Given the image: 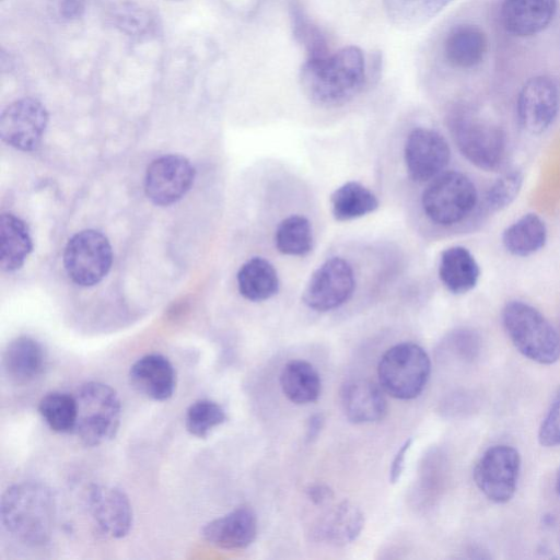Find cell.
<instances>
[{
    "instance_id": "obj_38",
    "label": "cell",
    "mask_w": 560,
    "mask_h": 560,
    "mask_svg": "<svg viewBox=\"0 0 560 560\" xmlns=\"http://www.w3.org/2000/svg\"><path fill=\"white\" fill-rule=\"evenodd\" d=\"M412 439L406 440L402 445L398 448L396 455L393 458L392 466L389 469V480L392 483H396L402 474L405 467V459L407 453L411 446Z\"/></svg>"
},
{
    "instance_id": "obj_35",
    "label": "cell",
    "mask_w": 560,
    "mask_h": 560,
    "mask_svg": "<svg viewBox=\"0 0 560 560\" xmlns=\"http://www.w3.org/2000/svg\"><path fill=\"white\" fill-rule=\"evenodd\" d=\"M117 27L127 34L141 36L150 33L153 27V16L137 4H120L114 14Z\"/></svg>"
},
{
    "instance_id": "obj_14",
    "label": "cell",
    "mask_w": 560,
    "mask_h": 560,
    "mask_svg": "<svg viewBox=\"0 0 560 560\" xmlns=\"http://www.w3.org/2000/svg\"><path fill=\"white\" fill-rule=\"evenodd\" d=\"M404 156L409 177L416 183H424L442 173L450 162L451 150L438 131L415 128L406 139Z\"/></svg>"
},
{
    "instance_id": "obj_30",
    "label": "cell",
    "mask_w": 560,
    "mask_h": 560,
    "mask_svg": "<svg viewBox=\"0 0 560 560\" xmlns=\"http://www.w3.org/2000/svg\"><path fill=\"white\" fill-rule=\"evenodd\" d=\"M313 243L312 225L303 215H290L277 226L275 244L283 255H307L313 248Z\"/></svg>"
},
{
    "instance_id": "obj_7",
    "label": "cell",
    "mask_w": 560,
    "mask_h": 560,
    "mask_svg": "<svg viewBox=\"0 0 560 560\" xmlns=\"http://www.w3.org/2000/svg\"><path fill=\"white\" fill-rule=\"evenodd\" d=\"M477 189L468 176L456 171L438 175L421 197L425 215L434 223L448 226L465 220L477 203Z\"/></svg>"
},
{
    "instance_id": "obj_19",
    "label": "cell",
    "mask_w": 560,
    "mask_h": 560,
    "mask_svg": "<svg viewBox=\"0 0 560 560\" xmlns=\"http://www.w3.org/2000/svg\"><path fill=\"white\" fill-rule=\"evenodd\" d=\"M381 386L369 380H352L341 389V406L347 419L355 424L382 420L387 402Z\"/></svg>"
},
{
    "instance_id": "obj_9",
    "label": "cell",
    "mask_w": 560,
    "mask_h": 560,
    "mask_svg": "<svg viewBox=\"0 0 560 560\" xmlns=\"http://www.w3.org/2000/svg\"><path fill=\"white\" fill-rule=\"evenodd\" d=\"M521 456L510 445L489 447L474 468V480L487 499L494 503L509 502L517 488Z\"/></svg>"
},
{
    "instance_id": "obj_12",
    "label": "cell",
    "mask_w": 560,
    "mask_h": 560,
    "mask_svg": "<svg viewBox=\"0 0 560 560\" xmlns=\"http://www.w3.org/2000/svg\"><path fill=\"white\" fill-rule=\"evenodd\" d=\"M195 175V167L185 156L162 155L152 161L147 168L145 195L156 206H171L189 191Z\"/></svg>"
},
{
    "instance_id": "obj_4",
    "label": "cell",
    "mask_w": 560,
    "mask_h": 560,
    "mask_svg": "<svg viewBox=\"0 0 560 560\" xmlns=\"http://www.w3.org/2000/svg\"><path fill=\"white\" fill-rule=\"evenodd\" d=\"M77 422L73 432L85 446H97L112 440L119 428L120 399L110 386L88 382L78 388Z\"/></svg>"
},
{
    "instance_id": "obj_42",
    "label": "cell",
    "mask_w": 560,
    "mask_h": 560,
    "mask_svg": "<svg viewBox=\"0 0 560 560\" xmlns=\"http://www.w3.org/2000/svg\"><path fill=\"white\" fill-rule=\"evenodd\" d=\"M172 1H180V0H172Z\"/></svg>"
},
{
    "instance_id": "obj_37",
    "label": "cell",
    "mask_w": 560,
    "mask_h": 560,
    "mask_svg": "<svg viewBox=\"0 0 560 560\" xmlns=\"http://www.w3.org/2000/svg\"><path fill=\"white\" fill-rule=\"evenodd\" d=\"M52 18L60 22H73L85 12L86 0H47Z\"/></svg>"
},
{
    "instance_id": "obj_21",
    "label": "cell",
    "mask_w": 560,
    "mask_h": 560,
    "mask_svg": "<svg viewBox=\"0 0 560 560\" xmlns=\"http://www.w3.org/2000/svg\"><path fill=\"white\" fill-rule=\"evenodd\" d=\"M439 277L451 293L465 294L477 285L480 268L466 247L452 246L441 254Z\"/></svg>"
},
{
    "instance_id": "obj_34",
    "label": "cell",
    "mask_w": 560,
    "mask_h": 560,
    "mask_svg": "<svg viewBox=\"0 0 560 560\" xmlns=\"http://www.w3.org/2000/svg\"><path fill=\"white\" fill-rule=\"evenodd\" d=\"M292 20L294 36L304 45L307 51V59H317L329 55L326 40L320 31L303 13L295 10Z\"/></svg>"
},
{
    "instance_id": "obj_27",
    "label": "cell",
    "mask_w": 560,
    "mask_h": 560,
    "mask_svg": "<svg viewBox=\"0 0 560 560\" xmlns=\"http://www.w3.org/2000/svg\"><path fill=\"white\" fill-rule=\"evenodd\" d=\"M547 241V229L536 213H526L508 226L502 234L505 249L518 257L540 250Z\"/></svg>"
},
{
    "instance_id": "obj_29",
    "label": "cell",
    "mask_w": 560,
    "mask_h": 560,
    "mask_svg": "<svg viewBox=\"0 0 560 560\" xmlns=\"http://www.w3.org/2000/svg\"><path fill=\"white\" fill-rule=\"evenodd\" d=\"M454 0H383L388 20L398 28L420 27Z\"/></svg>"
},
{
    "instance_id": "obj_20",
    "label": "cell",
    "mask_w": 560,
    "mask_h": 560,
    "mask_svg": "<svg viewBox=\"0 0 560 560\" xmlns=\"http://www.w3.org/2000/svg\"><path fill=\"white\" fill-rule=\"evenodd\" d=\"M2 363L9 378L24 385L40 376L45 369L46 355L43 346L36 339L21 336L7 346Z\"/></svg>"
},
{
    "instance_id": "obj_11",
    "label": "cell",
    "mask_w": 560,
    "mask_h": 560,
    "mask_svg": "<svg viewBox=\"0 0 560 560\" xmlns=\"http://www.w3.org/2000/svg\"><path fill=\"white\" fill-rule=\"evenodd\" d=\"M48 119V112L38 100L33 97L15 100L1 113V140L20 151H34L43 140Z\"/></svg>"
},
{
    "instance_id": "obj_1",
    "label": "cell",
    "mask_w": 560,
    "mask_h": 560,
    "mask_svg": "<svg viewBox=\"0 0 560 560\" xmlns=\"http://www.w3.org/2000/svg\"><path fill=\"white\" fill-rule=\"evenodd\" d=\"M363 52L348 46L317 59H307L301 69L300 81L304 94L319 106H341L363 89L366 82Z\"/></svg>"
},
{
    "instance_id": "obj_17",
    "label": "cell",
    "mask_w": 560,
    "mask_h": 560,
    "mask_svg": "<svg viewBox=\"0 0 560 560\" xmlns=\"http://www.w3.org/2000/svg\"><path fill=\"white\" fill-rule=\"evenodd\" d=\"M131 386L155 401L170 399L176 386V373L167 358L152 353L138 359L130 368Z\"/></svg>"
},
{
    "instance_id": "obj_28",
    "label": "cell",
    "mask_w": 560,
    "mask_h": 560,
    "mask_svg": "<svg viewBox=\"0 0 560 560\" xmlns=\"http://www.w3.org/2000/svg\"><path fill=\"white\" fill-rule=\"evenodd\" d=\"M332 217L340 222L354 220L378 208L376 196L358 182H347L330 196Z\"/></svg>"
},
{
    "instance_id": "obj_8",
    "label": "cell",
    "mask_w": 560,
    "mask_h": 560,
    "mask_svg": "<svg viewBox=\"0 0 560 560\" xmlns=\"http://www.w3.org/2000/svg\"><path fill=\"white\" fill-rule=\"evenodd\" d=\"M113 250L108 238L96 230L74 234L63 252V266L69 278L81 287L101 282L110 270Z\"/></svg>"
},
{
    "instance_id": "obj_22",
    "label": "cell",
    "mask_w": 560,
    "mask_h": 560,
    "mask_svg": "<svg viewBox=\"0 0 560 560\" xmlns=\"http://www.w3.org/2000/svg\"><path fill=\"white\" fill-rule=\"evenodd\" d=\"M364 516L354 504L343 501L332 508L314 527L317 540L335 546H345L360 535Z\"/></svg>"
},
{
    "instance_id": "obj_15",
    "label": "cell",
    "mask_w": 560,
    "mask_h": 560,
    "mask_svg": "<svg viewBox=\"0 0 560 560\" xmlns=\"http://www.w3.org/2000/svg\"><path fill=\"white\" fill-rule=\"evenodd\" d=\"M89 511L95 523L113 538L125 537L132 526V509L126 493L112 486H92Z\"/></svg>"
},
{
    "instance_id": "obj_5",
    "label": "cell",
    "mask_w": 560,
    "mask_h": 560,
    "mask_svg": "<svg viewBox=\"0 0 560 560\" xmlns=\"http://www.w3.org/2000/svg\"><path fill=\"white\" fill-rule=\"evenodd\" d=\"M431 373L425 350L413 342H400L387 349L377 365L378 383L389 396L409 400L424 389Z\"/></svg>"
},
{
    "instance_id": "obj_33",
    "label": "cell",
    "mask_w": 560,
    "mask_h": 560,
    "mask_svg": "<svg viewBox=\"0 0 560 560\" xmlns=\"http://www.w3.org/2000/svg\"><path fill=\"white\" fill-rule=\"evenodd\" d=\"M523 184V174L517 170L499 177L486 194V206L492 211L509 207L517 197Z\"/></svg>"
},
{
    "instance_id": "obj_18",
    "label": "cell",
    "mask_w": 560,
    "mask_h": 560,
    "mask_svg": "<svg viewBox=\"0 0 560 560\" xmlns=\"http://www.w3.org/2000/svg\"><path fill=\"white\" fill-rule=\"evenodd\" d=\"M557 0H504L501 21L504 30L518 37H528L545 30L552 21Z\"/></svg>"
},
{
    "instance_id": "obj_24",
    "label": "cell",
    "mask_w": 560,
    "mask_h": 560,
    "mask_svg": "<svg viewBox=\"0 0 560 560\" xmlns=\"http://www.w3.org/2000/svg\"><path fill=\"white\" fill-rule=\"evenodd\" d=\"M0 243V266L8 272L20 269L33 249L27 224L13 213L1 214Z\"/></svg>"
},
{
    "instance_id": "obj_26",
    "label": "cell",
    "mask_w": 560,
    "mask_h": 560,
    "mask_svg": "<svg viewBox=\"0 0 560 560\" xmlns=\"http://www.w3.org/2000/svg\"><path fill=\"white\" fill-rule=\"evenodd\" d=\"M236 278L241 295L248 301H266L279 291L277 270L262 257H253L245 261Z\"/></svg>"
},
{
    "instance_id": "obj_31",
    "label": "cell",
    "mask_w": 560,
    "mask_h": 560,
    "mask_svg": "<svg viewBox=\"0 0 560 560\" xmlns=\"http://www.w3.org/2000/svg\"><path fill=\"white\" fill-rule=\"evenodd\" d=\"M38 411L52 431L73 432L77 422L74 396L60 392L48 393L39 400Z\"/></svg>"
},
{
    "instance_id": "obj_40",
    "label": "cell",
    "mask_w": 560,
    "mask_h": 560,
    "mask_svg": "<svg viewBox=\"0 0 560 560\" xmlns=\"http://www.w3.org/2000/svg\"><path fill=\"white\" fill-rule=\"evenodd\" d=\"M323 423H324V419H323L322 415L317 413L310 418L308 424H307V434H306L307 440H313L318 435V433L323 427Z\"/></svg>"
},
{
    "instance_id": "obj_10",
    "label": "cell",
    "mask_w": 560,
    "mask_h": 560,
    "mask_svg": "<svg viewBox=\"0 0 560 560\" xmlns=\"http://www.w3.org/2000/svg\"><path fill=\"white\" fill-rule=\"evenodd\" d=\"M354 287L351 265L341 257H331L311 275L302 300L316 312H328L345 304L351 298Z\"/></svg>"
},
{
    "instance_id": "obj_32",
    "label": "cell",
    "mask_w": 560,
    "mask_h": 560,
    "mask_svg": "<svg viewBox=\"0 0 560 560\" xmlns=\"http://www.w3.org/2000/svg\"><path fill=\"white\" fill-rule=\"evenodd\" d=\"M225 420V411L219 404L209 399H199L188 407L185 427L191 435L205 439L213 428Z\"/></svg>"
},
{
    "instance_id": "obj_41",
    "label": "cell",
    "mask_w": 560,
    "mask_h": 560,
    "mask_svg": "<svg viewBox=\"0 0 560 560\" xmlns=\"http://www.w3.org/2000/svg\"><path fill=\"white\" fill-rule=\"evenodd\" d=\"M556 489H557L558 494L560 495V469H559V471L557 474Z\"/></svg>"
},
{
    "instance_id": "obj_3",
    "label": "cell",
    "mask_w": 560,
    "mask_h": 560,
    "mask_svg": "<svg viewBox=\"0 0 560 560\" xmlns=\"http://www.w3.org/2000/svg\"><path fill=\"white\" fill-rule=\"evenodd\" d=\"M502 324L516 350L527 359L546 365L560 359V336L534 306L522 301L506 303Z\"/></svg>"
},
{
    "instance_id": "obj_39",
    "label": "cell",
    "mask_w": 560,
    "mask_h": 560,
    "mask_svg": "<svg viewBox=\"0 0 560 560\" xmlns=\"http://www.w3.org/2000/svg\"><path fill=\"white\" fill-rule=\"evenodd\" d=\"M308 498L315 504H323L332 498L331 490L323 485H315L307 490Z\"/></svg>"
},
{
    "instance_id": "obj_13",
    "label": "cell",
    "mask_w": 560,
    "mask_h": 560,
    "mask_svg": "<svg viewBox=\"0 0 560 560\" xmlns=\"http://www.w3.org/2000/svg\"><path fill=\"white\" fill-rule=\"evenodd\" d=\"M560 108L558 83L548 75L530 78L517 96V116L521 126L529 133L546 131Z\"/></svg>"
},
{
    "instance_id": "obj_2",
    "label": "cell",
    "mask_w": 560,
    "mask_h": 560,
    "mask_svg": "<svg viewBox=\"0 0 560 560\" xmlns=\"http://www.w3.org/2000/svg\"><path fill=\"white\" fill-rule=\"evenodd\" d=\"M4 528L20 541L38 546L49 541L56 521V500L51 490L35 481L8 488L1 499Z\"/></svg>"
},
{
    "instance_id": "obj_36",
    "label": "cell",
    "mask_w": 560,
    "mask_h": 560,
    "mask_svg": "<svg viewBox=\"0 0 560 560\" xmlns=\"http://www.w3.org/2000/svg\"><path fill=\"white\" fill-rule=\"evenodd\" d=\"M538 441L546 447L560 445V389L539 427Z\"/></svg>"
},
{
    "instance_id": "obj_6",
    "label": "cell",
    "mask_w": 560,
    "mask_h": 560,
    "mask_svg": "<svg viewBox=\"0 0 560 560\" xmlns=\"http://www.w3.org/2000/svg\"><path fill=\"white\" fill-rule=\"evenodd\" d=\"M450 130L459 152L471 164L485 171L501 167L506 155V138L499 126L459 110L450 118Z\"/></svg>"
},
{
    "instance_id": "obj_25",
    "label": "cell",
    "mask_w": 560,
    "mask_h": 560,
    "mask_svg": "<svg viewBox=\"0 0 560 560\" xmlns=\"http://www.w3.org/2000/svg\"><path fill=\"white\" fill-rule=\"evenodd\" d=\"M280 386L284 396L296 405H306L318 399L322 381L316 369L307 361L291 360L280 373Z\"/></svg>"
},
{
    "instance_id": "obj_23",
    "label": "cell",
    "mask_w": 560,
    "mask_h": 560,
    "mask_svg": "<svg viewBox=\"0 0 560 560\" xmlns=\"http://www.w3.org/2000/svg\"><path fill=\"white\" fill-rule=\"evenodd\" d=\"M444 50L446 59L454 67L472 68L483 60L488 39L485 32L476 25H458L447 35Z\"/></svg>"
},
{
    "instance_id": "obj_16",
    "label": "cell",
    "mask_w": 560,
    "mask_h": 560,
    "mask_svg": "<svg viewBox=\"0 0 560 560\" xmlns=\"http://www.w3.org/2000/svg\"><path fill=\"white\" fill-rule=\"evenodd\" d=\"M201 535L209 544L221 549H245L257 536V518L252 509L240 506L206 524Z\"/></svg>"
}]
</instances>
